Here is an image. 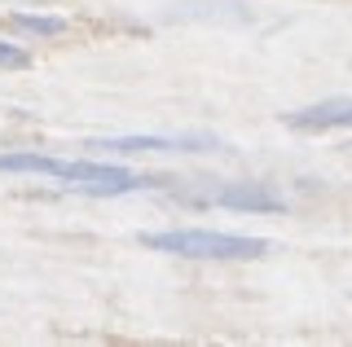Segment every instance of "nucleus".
I'll use <instances>...</instances> for the list:
<instances>
[{"label":"nucleus","mask_w":352,"mask_h":347,"mask_svg":"<svg viewBox=\"0 0 352 347\" xmlns=\"http://www.w3.org/2000/svg\"><path fill=\"white\" fill-rule=\"evenodd\" d=\"M0 171H5V176H49V180H58L62 189L93 193V198H124V193H137V189L154 185L150 176H141V171H132V167H119V163L53 158V154H40V149H9V154H0Z\"/></svg>","instance_id":"obj_1"},{"label":"nucleus","mask_w":352,"mask_h":347,"mask_svg":"<svg viewBox=\"0 0 352 347\" xmlns=\"http://www.w3.org/2000/svg\"><path fill=\"white\" fill-rule=\"evenodd\" d=\"M141 246L181 259H260L269 251V237L220 233V229H163V233H141Z\"/></svg>","instance_id":"obj_2"},{"label":"nucleus","mask_w":352,"mask_h":347,"mask_svg":"<svg viewBox=\"0 0 352 347\" xmlns=\"http://www.w3.org/2000/svg\"><path fill=\"white\" fill-rule=\"evenodd\" d=\"M93 149H115V154H146V149H163V154H207L220 149L212 132H181V136H115V141H93Z\"/></svg>","instance_id":"obj_3"},{"label":"nucleus","mask_w":352,"mask_h":347,"mask_svg":"<svg viewBox=\"0 0 352 347\" xmlns=\"http://www.w3.org/2000/svg\"><path fill=\"white\" fill-rule=\"evenodd\" d=\"M291 132H335V128H352V97H326L317 106L282 115Z\"/></svg>","instance_id":"obj_4"},{"label":"nucleus","mask_w":352,"mask_h":347,"mask_svg":"<svg viewBox=\"0 0 352 347\" xmlns=\"http://www.w3.org/2000/svg\"><path fill=\"white\" fill-rule=\"evenodd\" d=\"M212 202L225 211H251V215H282L286 211V198L273 193L269 185H225L212 193Z\"/></svg>","instance_id":"obj_5"},{"label":"nucleus","mask_w":352,"mask_h":347,"mask_svg":"<svg viewBox=\"0 0 352 347\" xmlns=\"http://www.w3.org/2000/svg\"><path fill=\"white\" fill-rule=\"evenodd\" d=\"M9 27L27 31V36H40V40H53L66 31V18H58V14H9Z\"/></svg>","instance_id":"obj_6"},{"label":"nucleus","mask_w":352,"mask_h":347,"mask_svg":"<svg viewBox=\"0 0 352 347\" xmlns=\"http://www.w3.org/2000/svg\"><path fill=\"white\" fill-rule=\"evenodd\" d=\"M22 67H31L27 49H18V45H5V40H0V71H22Z\"/></svg>","instance_id":"obj_7"},{"label":"nucleus","mask_w":352,"mask_h":347,"mask_svg":"<svg viewBox=\"0 0 352 347\" xmlns=\"http://www.w3.org/2000/svg\"><path fill=\"white\" fill-rule=\"evenodd\" d=\"M18 5H44V0H18Z\"/></svg>","instance_id":"obj_8"}]
</instances>
